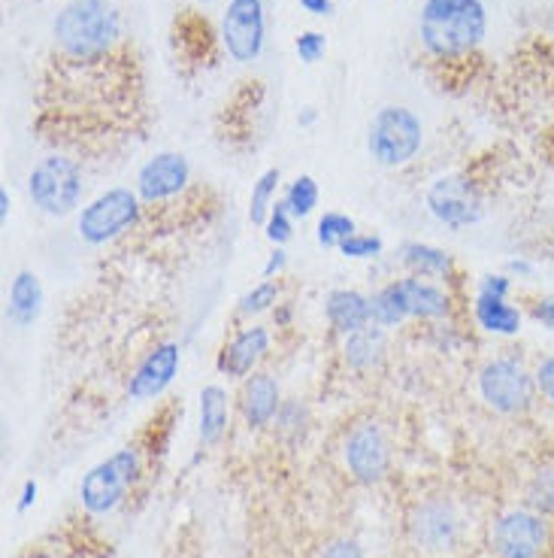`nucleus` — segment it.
<instances>
[{
  "mask_svg": "<svg viewBox=\"0 0 554 558\" xmlns=\"http://www.w3.org/2000/svg\"><path fill=\"white\" fill-rule=\"evenodd\" d=\"M309 15H333V0H300Z\"/></svg>",
  "mask_w": 554,
  "mask_h": 558,
  "instance_id": "obj_38",
  "label": "nucleus"
},
{
  "mask_svg": "<svg viewBox=\"0 0 554 558\" xmlns=\"http://www.w3.org/2000/svg\"><path fill=\"white\" fill-rule=\"evenodd\" d=\"M239 410L249 428H263L279 416L282 398H279V383L270 374H255L243 383L239 391Z\"/></svg>",
  "mask_w": 554,
  "mask_h": 558,
  "instance_id": "obj_15",
  "label": "nucleus"
},
{
  "mask_svg": "<svg viewBox=\"0 0 554 558\" xmlns=\"http://www.w3.org/2000/svg\"><path fill=\"white\" fill-rule=\"evenodd\" d=\"M321 558H364V549H360L358 541H348V537H340V541H333Z\"/></svg>",
  "mask_w": 554,
  "mask_h": 558,
  "instance_id": "obj_35",
  "label": "nucleus"
},
{
  "mask_svg": "<svg viewBox=\"0 0 554 558\" xmlns=\"http://www.w3.org/2000/svg\"><path fill=\"white\" fill-rule=\"evenodd\" d=\"M343 355H346L348 367L355 371H370L376 364L382 362L385 355V331L379 325H367L355 335H348L346 347H343Z\"/></svg>",
  "mask_w": 554,
  "mask_h": 558,
  "instance_id": "obj_21",
  "label": "nucleus"
},
{
  "mask_svg": "<svg viewBox=\"0 0 554 558\" xmlns=\"http://www.w3.org/2000/svg\"><path fill=\"white\" fill-rule=\"evenodd\" d=\"M319 243L321 246H328V250H340V243L343 240H348L352 234H355V219L352 216H346V213H324L319 219Z\"/></svg>",
  "mask_w": 554,
  "mask_h": 558,
  "instance_id": "obj_28",
  "label": "nucleus"
},
{
  "mask_svg": "<svg viewBox=\"0 0 554 558\" xmlns=\"http://www.w3.org/2000/svg\"><path fill=\"white\" fill-rule=\"evenodd\" d=\"M267 352H270V331L261 328V325H251V328L239 331V335L222 349L219 371L227 374V377H246Z\"/></svg>",
  "mask_w": 554,
  "mask_h": 558,
  "instance_id": "obj_16",
  "label": "nucleus"
},
{
  "mask_svg": "<svg viewBox=\"0 0 554 558\" xmlns=\"http://www.w3.org/2000/svg\"><path fill=\"white\" fill-rule=\"evenodd\" d=\"M285 207L294 219H306L312 209L319 207V182L312 177H297L285 192Z\"/></svg>",
  "mask_w": 554,
  "mask_h": 558,
  "instance_id": "obj_27",
  "label": "nucleus"
},
{
  "mask_svg": "<svg viewBox=\"0 0 554 558\" xmlns=\"http://www.w3.org/2000/svg\"><path fill=\"white\" fill-rule=\"evenodd\" d=\"M476 322L485 328L488 335L515 337L521 331V310L513 307L506 298L476 294Z\"/></svg>",
  "mask_w": 554,
  "mask_h": 558,
  "instance_id": "obj_19",
  "label": "nucleus"
},
{
  "mask_svg": "<svg viewBox=\"0 0 554 558\" xmlns=\"http://www.w3.org/2000/svg\"><path fill=\"white\" fill-rule=\"evenodd\" d=\"M180 364L182 352L176 343H161V347H155L152 352L139 362L137 371H134V377L127 383V395H131L134 401L158 398V395L173 383Z\"/></svg>",
  "mask_w": 554,
  "mask_h": 558,
  "instance_id": "obj_14",
  "label": "nucleus"
},
{
  "mask_svg": "<svg viewBox=\"0 0 554 558\" xmlns=\"http://www.w3.org/2000/svg\"><path fill=\"white\" fill-rule=\"evenodd\" d=\"M176 43L182 46L185 58H192L195 64H200L204 58H212V52H209L212 49V28L200 15H185L182 22H176Z\"/></svg>",
  "mask_w": 554,
  "mask_h": 558,
  "instance_id": "obj_23",
  "label": "nucleus"
},
{
  "mask_svg": "<svg viewBox=\"0 0 554 558\" xmlns=\"http://www.w3.org/2000/svg\"><path fill=\"white\" fill-rule=\"evenodd\" d=\"M294 49H297V56H300L304 64H316L328 52V37L321 31H304L297 37V43H294Z\"/></svg>",
  "mask_w": 554,
  "mask_h": 558,
  "instance_id": "obj_33",
  "label": "nucleus"
},
{
  "mask_svg": "<svg viewBox=\"0 0 554 558\" xmlns=\"http://www.w3.org/2000/svg\"><path fill=\"white\" fill-rule=\"evenodd\" d=\"M343 456H346L348 474L364 486H373L379 480H385L391 468V444L376 422H360L352 428Z\"/></svg>",
  "mask_w": 554,
  "mask_h": 558,
  "instance_id": "obj_8",
  "label": "nucleus"
},
{
  "mask_svg": "<svg viewBox=\"0 0 554 558\" xmlns=\"http://www.w3.org/2000/svg\"><path fill=\"white\" fill-rule=\"evenodd\" d=\"M397 294H401L403 310L406 316H416V319H443L448 313V294L436 286H430L424 279L409 277L394 282Z\"/></svg>",
  "mask_w": 554,
  "mask_h": 558,
  "instance_id": "obj_18",
  "label": "nucleus"
},
{
  "mask_svg": "<svg viewBox=\"0 0 554 558\" xmlns=\"http://www.w3.org/2000/svg\"><path fill=\"white\" fill-rule=\"evenodd\" d=\"M143 216V201L131 189H110L107 195L95 197L88 207L79 213L76 231L85 243L103 246L110 240L122 238L127 228H134Z\"/></svg>",
  "mask_w": 554,
  "mask_h": 558,
  "instance_id": "obj_5",
  "label": "nucleus"
},
{
  "mask_svg": "<svg viewBox=\"0 0 554 558\" xmlns=\"http://www.w3.org/2000/svg\"><path fill=\"white\" fill-rule=\"evenodd\" d=\"M263 3L261 0H231L222 22V40L227 56L239 64H251L263 52Z\"/></svg>",
  "mask_w": 554,
  "mask_h": 558,
  "instance_id": "obj_9",
  "label": "nucleus"
},
{
  "mask_svg": "<svg viewBox=\"0 0 554 558\" xmlns=\"http://www.w3.org/2000/svg\"><path fill=\"white\" fill-rule=\"evenodd\" d=\"M488 13L482 0H424L418 19L421 46L436 64L470 61L482 46Z\"/></svg>",
  "mask_w": 554,
  "mask_h": 558,
  "instance_id": "obj_2",
  "label": "nucleus"
},
{
  "mask_svg": "<svg viewBox=\"0 0 554 558\" xmlns=\"http://www.w3.org/2000/svg\"><path fill=\"white\" fill-rule=\"evenodd\" d=\"M533 389H537V379L530 377L515 359H494L479 374L482 401L503 416L525 413L527 407L533 404Z\"/></svg>",
  "mask_w": 554,
  "mask_h": 558,
  "instance_id": "obj_7",
  "label": "nucleus"
},
{
  "mask_svg": "<svg viewBox=\"0 0 554 558\" xmlns=\"http://www.w3.org/2000/svg\"><path fill=\"white\" fill-rule=\"evenodd\" d=\"M192 182V165L180 153H161L149 158L137 173V195L146 204H161L182 195Z\"/></svg>",
  "mask_w": 554,
  "mask_h": 558,
  "instance_id": "obj_12",
  "label": "nucleus"
},
{
  "mask_svg": "<svg viewBox=\"0 0 554 558\" xmlns=\"http://www.w3.org/2000/svg\"><path fill=\"white\" fill-rule=\"evenodd\" d=\"M491 541L500 558H537L545 549L549 529L537 510H509L494 522Z\"/></svg>",
  "mask_w": 554,
  "mask_h": 558,
  "instance_id": "obj_10",
  "label": "nucleus"
},
{
  "mask_svg": "<svg viewBox=\"0 0 554 558\" xmlns=\"http://www.w3.org/2000/svg\"><path fill=\"white\" fill-rule=\"evenodd\" d=\"M409 531H413V541L418 549L424 553H448L457 544V534H460V522H457L455 507L443 498H433V501L418 504L409 519Z\"/></svg>",
  "mask_w": 554,
  "mask_h": 558,
  "instance_id": "obj_13",
  "label": "nucleus"
},
{
  "mask_svg": "<svg viewBox=\"0 0 554 558\" xmlns=\"http://www.w3.org/2000/svg\"><path fill=\"white\" fill-rule=\"evenodd\" d=\"M227 428V395L222 386H207L200 391V440L212 447Z\"/></svg>",
  "mask_w": 554,
  "mask_h": 558,
  "instance_id": "obj_22",
  "label": "nucleus"
},
{
  "mask_svg": "<svg viewBox=\"0 0 554 558\" xmlns=\"http://www.w3.org/2000/svg\"><path fill=\"white\" fill-rule=\"evenodd\" d=\"M37 128L76 153H103L146 119L143 70L110 0H73L56 19Z\"/></svg>",
  "mask_w": 554,
  "mask_h": 558,
  "instance_id": "obj_1",
  "label": "nucleus"
},
{
  "mask_svg": "<svg viewBox=\"0 0 554 558\" xmlns=\"http://www.w3.org/2000/svg\"><path fill=\"white\" fill-rule=\"evenodd\" d=\"M282 267H285V252L276 250V252H273V255H270V262H267V267H263V277L270 279V277H273V274H276V270H282Z\"/></svg>",
  "mask_w": 554,
  "mask_h": 558,
  "instance_id": "obj_39",
  "label": "nucleus"
},
{
  "mask_svg": "<svg viewBox=\"0 0 554 558\" xmlns=\"http://www.w3.org/2000/svg\"><path fill=\"white\" fill-rule=\"evenodd\" d=\"M139 476V456L134 449H119L115 456L100 461L98 468H91L83 480V504L88 513H110L115 510L125 492Z\"/></svg>",
  "mask_w": 554,
  "mask_h": 558,
  "instance_id": "obj_6",
  "label": "nucleus"
},
{
  "mask_svg": "<svg viewBox=\"0 0 554 558\" xmlns=\"http://www.w3.org/2000/svg\"><path fill=\"white\" fill-rule=\"evenodd\" d=\"M83 192V168L70 155H49L30 170L28 195L46 216H70L79 207Z\"/></svg>",
  "mask_w": 554,
  "mask_h": 558,
  "instance_id": "obj_3",
  "label": "nucleus"
},
{
  "mask_svg": "<svg viewBox=\"0 0 554 558\" xmlns=\"http://www.w3.org/2000/svg\"><path fill=\"white\" fill-rule=\"evenodd\" d=\"M527 501L540 513V517H552L554 513V468H542L540 474L533 476V483L527 488Z\"/></svg>",
  "mask_w": 554,
  "mask_h": 558,
  "instance_id": "obj_29",
  "label": "nucleus"
},
{
  "mask_svg": "<svg viewBox=\"0 0 554 558\" xmlns=\"http://www.w3.org/2000/svg\"><path fill=\"white\" fill-rule=\"evenodd\" d=\"M533 319L545 325L549 331H554V301L552 298H545L540 304H533Z\"/></svg>",
  "mask_w": 554,
  "mask_h": 558,
  "instance_id": "obj_37",
  "label": "nucleus"
},
{
  "mask_svg": "<svg viewBox=\"0 0 554 558\" xmlns=\"http://www.w3.org/2000/svg\"><path fill=\"white\" fill-rule=\"evenodd\" d=\"M279 298V286L276 282H258L255 289H251L249 294H243V301H239V313L243 316H258V313H263V310H270L273 304H276Z\"/></svg>",
  "mask_w": 554,
  "mask_h": 558,
  "instance_id": "obj_30",
  "label": "nucleus"
},
{
  "mask_svg": "<svg viewBox=\"0 0 554 558\" xmlns=\"http://www.w3.org/2000/svg\"><path fill=\"white\" fill-rule=\"evenodd\" d=\"M370 310H373V325H379V328H394V325H401L403 319H409L406 310H403V301L394 282L385 286L376 298H370Z\"/></svg>",
  "mask_w": 554,
  "mask_h": 558,
  "instance_id": "obj_26",
  "label": "nucleus"
},
{
  "mask_svg": "<svg viewBox=\"0 0 554 558\" xmlns=\"http://www.w3.org/2000/svg\"><path fill=\"white\" fill-rule=\"evenodd\" d=\"M509 270H513V274H533V267L530 265H525V262H513V265H509Z\"/></svg>",
  "mask_w": 554,
  "mask_h": 558,
  "instance_id": "obj_41",
  "label": "nucleus"
},
{
  "mask_svg": "<svg viewBox=\"0 0 554 558\" xmlns=\"http://www.w3.org/2000/svg\"><path fill=\"white\" fill-rule=\"evenodd\" d=\"M428 209L448 228H467L482 219V197L464 177H443L428 189Z\"/></svg>",
  "mask_w": 554,
  "mask_h": 558,
  "instance_id": "obj_11",
  "label": "nucleus"
},
{
  "mask_svg": "<svg viewBox=\"0 0 554 558\" xmlns=\"http://www.w3.org/2000/svg\"><path fill=\"white\" fill-rule=\"evenodd\" d=\"M382 238H376V234H352L348 240L340 243V252L346 255V258H376L379 252H382Z\"/></svg>",
  "mask_w": 554,
  "mask_h": 558,
  "instance_id": "obj_32",
  "label": "nucleus"
},
{
  "mask_svg": "<svg viewBox=\"0 0 554 558\" xmlns=\"http://www.w3.org/2000/svg\"><path fill=\"white\" fill-rule=\"evenodd\" d=\"M324 313H328V322H331L333 328L346 337L360 331V328H367L373 322L370 298H364L360 292H352V289H336V292L328 294Z\"/></svg>",
  "mask_w": 554,
  "mask_h": 558,
  "instance_id": "obj_17",
  "label": "nucleus"
},
{
  "mask_svg": "<svg viewBox=\"0 0 554 558\" xmlns=\"http://www.w3.org/2000/svg\"><path fill=\"white\" fill-rule=\"evenodd\" d=\"M403 262L421 277H448L452 274V255L428 243H409L403 246Z\"/></svg>",
  "mask_w": 554,
  "mask_h": 558,
  "instance_id": "obj_24",
  "label": "nucleus"
},
{
  "mask_svg": "<svg viewBox=\"0 0 554 558\" xmlns=\"http://www.w3.org/2000/svg\"><path fill=\"white\" fill-rule=\"evenodd\" d=\"M421 140H424V128L416 112L406 107H382L370 125L367 146L382 168H401L416 158Z\"/></svg>",
  "mask_w": 554,
  "mask_h": 558,
  "instance_id": "obj_4",
  "label": "nucleus"
},
{
  "mask_svg": "<svg viewBox=\"0 0 554 558\" xmlns=\"http://www.w3.org/2000/svg\"><path fill=\"white\" fill-rule=\"evenodd\" d=\"M513 279L509 277H485L479 286V294H494V298H509Z\"/></svg>",
  "mask_w": 554,
  "mask_h": 558,
  "instance_id": "obj_36",
  "label": "nucleus"
},
{
  "mask_svg": "<svg viewBox=\"0 0 554 558\" xmlns=\"http://www.w3.org/2000/svg\"><path fill=\"white\" fill-rule=\"evenodd\" d=\"M292 213L285 207V201L282 204H273L270 209V216H267V225H263V231H267V240L270 243H276V246H285L288 240H292Z\"/></svg>",
  "mask_w": 554,
  "mask_h": 558,
  "instance_id": "obj_31",
  "label": "nucleus"
},
{
  "mask_svg": "<svg viewBox=\"0 0 554 558\" xmlns=\"http://www.w3.org/2000/svg\"><path fill=\"white\" fill-rule=\"evenodd\" d=\"M0 219L3 222L10 219V192L7 189H0Z\"/></svg>",
  "mask_w": 554,
  "mask_h": 558,
  "instance_id": "obj_40",
  "label": "nucleus"
},
{
  "mask_svg": "<svg viewBox=\"0 0 554 558\" xmlns=\"http://www.w3.org/2000/svg\"><path fill=\"white\" fill-rule=\"evenodd\" d=\"M537 389L549 398L554 404V355H549V359H542L540 367H537Z\"/></svg>",
  "mask_w": 554,
  "mask_h": 558,
  "instance_id": "obj_34",
  "label": "nucleus"
},
{
  "mask_svg": "<svg viewBox=\"0 0 554 558\" xmlns=\"http://www.w3.org/2000/svg\"><path fill=\"white\" fill-rule=\"evenodd\" d=\"M42 310V286L37 274L19 270L10 286V319L19 328H28L30 322H37Z\"/></svg>",
  "mask_w": 554,
  "mask_h": 558,
  "instance_id": "obj_20",
  "label": "nucleus"
},
{
  "mask_svg": "<svg viewBox=\"0 0 554 558\" xmlns=\"http://www.w3.org/2000/svg\"><path fill=\"white\" fill-rule=\"evenodd\" d=\"M204 3H209V0H204Z\"/></svg>",
  "mask_w": 554,
  "mask_h": 558,
  "instance_id": "obj_42",
  "label": "nucleus"
},
{
  "mask_svg": "<svg viewBox=\"0 0 554 558\" xmlns=\"http://www.w3.org/2000/svg\"><path fill=\"white\" fill-rule=\"evenodd\" d=\"M279 180H282V173L279 168L263 170L258 182L251 185V197H249V219L251 225H267V216H270V209H273V201H276V189Z\"/></svg>",
  "mask_w": 554,
  "mask_h": 558,
  "instance_id": "obj_25",
  "label": "nucleus"
}]
</instances>
